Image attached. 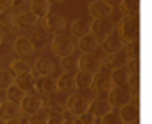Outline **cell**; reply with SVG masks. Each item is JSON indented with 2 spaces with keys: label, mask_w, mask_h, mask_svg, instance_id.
<instances>
[{
  "label": "cell",
  "mask_w": 152,
  "mask_h": 124,
  "mask_svg": "<svg viewBox=\"0 0 152 124\" xmlns=\"http://www.w3.org/2000/svg\"><path fill=\"white\" fill-rule=\"evenodd\" d=\"M50 47H52V52H54L57 58L70 56V54L75 52V49H77L75 40H73L70 34H64V32L54 34V36L50 38Z\"/></svg>",
  "instance_id": "obj_1"
},
{
  "label": "cell",
  "mask_w": 152,
  "mask_h": 124,
  "mask_svg": "<svg viewBox=\"0 0 152 124\" xmlns=\"http://www.w3.org/2000/svg\"><path fill=\"white\" fill-rule=\"evenodd\" d=\"M125 69L129 74H140V59H129Z\"/></svg>",
  "instance_id": "obj_39"
},
{
  "label": "cell",
  "mask_w": 152,
  "mask_h": 124,
  "mask_svg": "<svg viewBox=\"0 0 152 124\" xmlns=\"http://www.w3.org/2000/svg\"><path fill=\"white\" fill-rule=\"evenodd\" d=\"M23 94H25V92H23L22 88H18V86L13 83L11 86L6 88V101H11V103H16V104H18V103L22 101Z\"/></svg>",
  "instance_id": "obj_33"
},
{
  "label": "cell",
  "mask_w": 152,
  "mask_h": 124,
  "mask_svg": "<svg viewBox=\"0 0 152 124\" xmlns=\"http://www.w3.org/2000/svg\"><path fill=\"white\" fill-rule=\"evenodd\" d=\"M9 70H11L15 76H18V74H23V72H31V65L27 63L23 58H18V59H13V61H11Z\"/></svg>",
  "instance_id": "obj_32"
},
{
  "label": "cell",
  "mask_w": 152,
  "mask_h": 124,
  "mask_svg": "<svg viewBox=\"0 0 152 124\" xmlns=\"http://www.w3.org/2000/svg\"><path fill=\"white\" fill-rule=\"evenodd\" d=\"M93 124H100V119H99V117H95V120H93Z\"/></svg>",
  "instance_id": "obj_50"
},
{
  "label": "cell",
  "mask_w": 152,
  "mask_h": 124,
  "mask_svg": "<svg viewBox=\"0 0 152 124\" xmlns=\"http://www.w3.org/2000/svg\"><path fill=\"white\" fill-rule=\"evenodd\" d=\"M15 83V74L11 70L0 69V90H6L7 86H11Z\"/></svg>",
  "instance_id": "obj_34"
},
{
  "label": "cell",
  "mask_w": 152,
  "mask_h": 124,
  "mask_svg": "<svg viewBox=\"0 0 152 124\" xmlns=\"http://www.w3.org/2000/svg\"><path fill=\"white\" fill-rule=\"evenodd\" d=\"M41 110H43L48 117H61V113L64 111V104H63L61 101L43 99V103H41Z\"/></svg>",
  "instance_id": "obj_24"
},
{
  "label": "cell",
  "mask_w": 152,
  "mask_h": 124,
  "mask_svg": "<svg viewBox=\"0 0 152 124\" xmlns=\"http://www.w3.org/2000/svg\"><path fill=\"white\" fill-rule=\"evenodd\" d=\"M43 27L50 32V34H59V32H64L66 29V18L63 13H57V11H48L47 16L43 18Z\"/></svg>",
  "instance_id": "obj_5"
},
{
  "label": "cell",
  "mask_w": 152,
  "mask_h": 124,
  "mask_svg": "<svg viewBox=\"0 0 152 124\" xmlns=\"http://www.w3.org/2000/svg\"><path fill=\"white\" fill-rule=\"evenodd\" d=\"M61 67H63L64 72H70V74L77 72V70H79V58H75L73 54L61 58Z\"/></svg>",
  "instance_id": "obj_30"
},
{
  "label": "cell",
  "mask_w": 152,
  "mask_h": 124,
  "mask_svg": "<svg viewBox=\"0 0 152 124\" xmlns=\"http://www.w3.org/2000/svg\"><path fill=\"white\" fill-rule=\"evenodd\" d=\"M0 103H2V99H0Z\"/></svg>",
  "instance_id": "obj_53"
},
{
  "label": "cell",
  "mask_w": 152,
  "mask_h": 124,
  "mask_svg": "<svg viewBox=\"0 0 152 124\" xmlns=\"http://www.w3.org/2000/svg\"><path fill=\"white\" fill-rule=\"evenodd\" d=\"M11 52H13V43H9L6 40L0 41V56H9Z\"/></svg>",
  "instance_id": "obj_40"
},
{
  "label": "cell",
  "mask_w": 152,
  "mask_h": 124,
  "mask_svg": "<svg viewBox=\"0 0 152 124\" xmlns=\"http://www.w3.org/2000/svg\"><path fill=\"white\" fill-rule=\"evenodd\" d=\"M25 0H13V7H22Z\"/></svg>",
  "instance_id": "obj_47"
},
{
  "label": "cell",
  "mask_w": 152,
  "mask_h": 124,
  "mask_svg": "<svg viewBox=\"0 0 152 124\" xmlns=\"http://www.w3.org/2000/svg\"><path fill=\"white\" fill-rule=\"evenodd\" d=\"M116 27V24L109 18V16H106V18H95V20H91V32L100 40V38H104L106 34H109L113 29Z\"/></svg>",
  "instance_id": "obj_12"
},
{
  "label": "cell",
  "mask_w": 152,
  "mask_h": 124,
  "mask_svg": "<svg viewBox=\"0 0 152 124\" xmlns=\"http://www.w3.org/2000/svg\"><path fill=\"white\" fill-rule=\"evenodd\" d=\"M93 120H95V117L90 111H84L83 115H79V122L81 124H93Z\"/></svg>",
  "instance_id": "obj_41"
},
{
  "label": "cell",
  "mask_w": 152,
  "mask_h": 124,
  "mask_svg": "<svg viewBox=\"0 0 152 124\" xmlns=\"http://www.w3.org/2000/svg\"><path fill=\"white\" fill-rule=\"evenodd\" d=\"M38 24V18L31 13V11H18V13H13V27L16 31H27V29H34Z\"/></svg>",
  "instance_id": "obj_9"
},
{
  "label": "cell",
  "mask_w": 152,
  "mask_h": 124,
  "mask_svg": "<svg viewBox=\"0 0 152 124\" xmlns=\"http://www.w3.org/2000/svg\"><path fill=\"white\" fill-rule=\"evenodd\" d=\"M116 29L124 36L125 41L138 40L140 38V18L138 16H122L118 25H116Z\"/></svg>",
  "instance_id": "obj_3"
},
{
  "label": "cell",
  "mask_w": 152,
  "mask_h": 124,
  "mask_svg": "<svg viewBox=\"0 0 152 124\" xmlns=\"http://www.w3.org/2000/svg\"><path fill=\"white\" fill-rule=\"evenodd\" d=\"M47 120H48V115L43 110H38L36 113L29 115V124H47Z\"/></svg>",
  "instance_id": "obj_36"
},
{
  "label": "cell",
  "mask_w": 152,
  "mask_h": 124,
  "mask_svg": "<svg viewBox=\"0 0 152 124\" xmlns=\"http://www.w3.org/2000/svg\"><path fill=\"white\" fill-rule=\"evenodd\" d=\"M75 45L81 49V52H95V50L99 49V45H100V40H99L93 32H88V34L77 38Z\"/></svg>",
  "instance_id": "obj_16"
},
{
  "label": "cell",
  "mask_w": 152,
  "mask_h": 124,
  "mask_svg": "<svg viewBox=\"0 0 152 124\" xmlns=\"http://www.w3.org/2000/svg\"><path fill=\"white\" fill-rule=\"evenodd\" d=\"M56 70V63L50 59V58H45V56H39L32 61L31 65V74L38 79V78H45V76H52Z\"/></svg>",
  "instance_id": "obj_6"
},
{
  "label": "cell",
  "mask_w": 152,
  "mask_h": 124,
  "mask_svg": "<svg viewBox=\"0 0 152 124\" xmlns=\"http://www.w3.org/2000/svg\"><path fill=\"white\" fill-rule=\"evenodd\" d=\"M72 38H81L88 32H91V18H75L70 25Z\"/></svg>",
  "instance_id": "obj_18"
},
{
  "label": "cell",
  "mask_w": 152,
  "mask_h": 124,
  "mask_svg": "<svg viewBox=\"0 0 152 124\" xmlns=\"http://www.w3.org/2000/svg\"><path fill=\"white\" fill-rule=\"evenodd\" d=\"M120 119L127 124V122H132V120H140V104L138 103H127L124 106H120V111H118Z\"/></svg>",
  "instance_id": "obj_17"
},
{
  "label": "cell",
  "mask_w": 152,
  "mask_h": 124,
  "mask_svg": "<svg viewBox=\"0 0 152 124\" xmlns=\"http://www.w3.org/2000/svg\"><path fill=\"white\" fill-rule=\"evenodd\" d=\"M125 56L129 59H140V38L138 40H129L125 41Z\"/></svg>",
  "instance_id": "obj_31"
},
{
  "label": "cell",
  "mask_w": 152,
  "mask_h": 124,
  "mask_svg": "<svg viewBox=\"0 0 152 124\" xmlns=\"http://www.w3.org/2000/svg\"><path fill=\"white\" fill-rule=\"evenodd\" d=\"M56 86H57V92H63V94H72L77 90L75 88V81H73V74H70V72L61 74L56 79Z\"/></svg>",
  "instance_id": "obj_22"
},
{
  "label": "cell",
  "mask_w": 152,
  "mask_h": 124,
  "mask_svg": "<svg viewBox=\"0 0 152 124\" xmlns=\"http://www.w3.org/2000/svg\"><path fill=\"white\" fill-rule=\"evenodd\" d=\"M127 65V56H125V50L120 49L113 54H106L102 56V67L113 70V69H118V67H125Z\"/></svg>",
  "instance_id": "obj_13"
},
{
  "label": "cell",
  "mask_w": 152,
  "mask_h": 124,
  "mask_svg": "<svg viewBox=\"0 0 152 124\" xmlns=\"http://www.w3.org/2000/svg\"><path fill=\"white\" fill-rule=\"evenodd\" d=\"M0 25H2V27H9V25H13V11H11V9L0 11Z\"/></svg>",
  "instance_id": "obj_38"
},
{
  "label": "cell",
  "mask_w": 152,
  "mask_h": 124,
  "mask_svg": "<svg viewBox=\"0 0 152 124\" xmlns=\"http://www.w3.org/2000/svg\"><path fill=\"white\" fill-rule=\"evenodd\" d=\"M90 103H91V97H90V95H86V94H83V92H72V94H68V99H66L64 108H66L68 111H72L73 115L79 117V115H83L84 111H88Z\"/></svg>",
  "instance_id": "obj_2"
},
{
  "label": "cell",
  "mask_w": 152,
  "mask_h": 124,
  "mask_svg": "<svg viewBox=\"0 0 152 124\" xmlns=\"http://www.w3.org/2000/svg\"><path fill=\"white\" fill-rule=\"evenodd\" d=\"M104 4H107L111 9H115V7H120V4H122V0H102Z\"/></svg>",
  "instance_id": "obj_43"
},
{
  "label": "cell",
  "mask_w": 152,
  "mask_h": 124,
  "mask_svg": "<svg viewBox=\"0 0 152 124\" xmlns=\"http://www.w3.org/2000/svg\"><path fill=\"white\" fill-rule=\"evenodd\" d=\"M100 124H124V120L120 119V115L116 111H107L106 115L100 117Z\"/></svg>",
  "instance_id": "obj_35"
},
{
  "label": "cell",
  "mask_w": 152,
  "mask_h": 124,
  "mask_svg": "<svg viewBox=\"0 0 152 124\" xmlns=\"http://www.w3.org/2000/svg\"><path fill=\"white\" fill-rule=\"evenodd\" d=\"M34 81H36V78H34L31 72H23V74L15 76V85H16L18 88H22L25 94L34 90Z\"/></svg>",
  "instance_id": "obj_26"
},
{
  "label": "cell",
  "mask_w": 152,
  "mask_h": 124,
  "mask_svg": "<svg viewBox=\"0 0 152 124\" xmlns=\"http://www.w3.org/2000/svg\"><path fill=\"white\" fill-rule=\"evenodd\" d=\"M13 9V0H0V11Z\"/></svg>",
  "instance_id": "obj_42"
},
{
  "label": "cell",
  "mask_w": 152,
  "mask_h": 124,
  "mask_svg": "<svg viewBox=\"0 0 152 124\" xmlns=\"http://www.w3.org/2000/svg\"><path fill=\"white\" fill-rule=\"evenodd\" d=\"M111 11L113 9L107 4H104L102 0H91L90 6H88V13H90L91 20H95V18H106V16L111 15Z\"/></svg>",
  "instance_id": "obj_19"
},
{
  "label": "cell",
  "mask_w": 152,
  "mask_h": 124,
  "mask_svg": "<svg viewBox=\"0 0 152 124\" xmlns=\"http://www.w3.org/2000/svg\"><path fill=\"white\" fill-rule=\"evenodd\" d=\"M109 78H111V83L113 85H127L129 72H127L125 67H118V69H113L109 72Z\"/></svg>",
  "instance_id": "obj_29"
},
{
  "label": "cell",
  "mask_w": 152,
  "mask_h": 124,
  "mask_svg": "<svg viewBox=\"0 0 152 124\" xmlns=\"http://www.w3.org/2000/svg\"><path fill=\"white\" fill-rule=\"evenodd\" d=\"M4 124H18V119H11V120H4Z\"/></svg>",
  "instance_id": "obj_48"
},
{
  "label": "cell",
  "mask_w": 152,
  "mask_h": 124,
  "mask_svg": "<svg viewBox=\"0 0 152 124\" xmlns=\"http://www.w3.org/2000/svg\"><path fill=\"white\" fill-rule=\"evenodd\" d=\"M34 90H38L39 95H52L57 92L56 86V78L54 76H45V78H38L34 81Z\"/></svg>",
  "instance_id": "obj_14"
},
{
  "label": "cell",
  "mask_w": 152,
  "mask_h": 124,
  "mask_svg": "<svg viewBox=\"0 0 152 124\" xmlns=\"http://www.w3.org/2000/svg\"><path fill=\"white\" fill-rule=\"evenodd\" d=\"M120 9H122V15H125V16H138L140 0H122Z\"/></svg>",
  "instance_id": "obj_28"
},
{
  "label": "cell",
  "mask_w": 152,
  "mask_h": 124,
  "mask_svg": "<svg viewBox=\"0 0 152 124\" xmlns=\"http://www.w3.org/2000/svg\"><path fill=\"white\" fill-rule=\"evenodd\" d=\"M132 92L127 88V85H113L107 90V101L113 108H120L127 103H131Z\"/></svg>",
  "instance_id": "obj_4"
},
{
  "label": "cell",
  "mask_w": 152,
  "mask_h": 124,
  "mask_svg": "<svg viewBox=\"0 0 152 124\" xmlns=\"http://www.w3.org/2000/svg\"><path fill=\"white\" fill-rule=\"evenodd\" d=\"M100 45H102V49H104V52H106V54H113V52H116V50L124 49L125 40H124V36L118 32V29L115 27L109 34H106V36L102 38Z\"/></svg>",
  "instance_id": "obj_7"
},
{
  "label": "cell",
  "mask_w": 152,
  "mask_h": 124,
  "mask_svg": "<svg viewBox=\"0 0 152 124\" xmlns=\"http://www.w3.org/2000/svg\"><path fill=\"white\" fill-rule=\"evenodd\" d=\"M2 40H4V34H2V32H0V41H2Z\"/></svg>",
  "instance_id": "obj_52"
},
{
  "label": "cell",
  "mask_w": 152,
  "mask_h": 124,
  "mask_svg": "<svg viewBox=\"0 0 152 124\" xmlns=\"http://www.w3.org/2000/svg\"><path fill=\"white\" fill-rule=\"evenodd\" d=\"M41 103H43V97H41L39 94L27 92V94H23V97H22V101L18 103V106H20L22 113L32 115V113H36L38 110H41Z\"/></svg>",
  "instance_id": "obj_10"
},
{
  "label": "cell",
  "mask_w": 152,
  "mask_h": 124,
  "mask_svg": "<svg viewBox=\"0 0 152 124\" xmlns=\"http://www.w3.org/2000/svg\"><path fill=\"white\" fill-rule=\"evenodd\" d=\"M47 2H48V4H61L63 0H47Z\"/></svg>",
  "instance_id": "obj_49"
},
{
  "label": "cell",
  "mask_w": 152,
  "mask_h": 124,
  "mask_svg": "<svg viewBox=\"0 0 152 124\" xmlns=\"http://www.w3.org/2000/svg\"><path fill=\"white\" fill-rule=\"evenodd\" d=\"M61 122H63L61 117H48V120H47V124H61Z\"/></svg>",
  "instance_id": "obj_44"
},
{
  "label": "cell",
  "mask_w": 152,
  "mask_h": 124,
  "mask_svg": "<svg viewBox=\"0 0 152 124\" xmlns=\"http://www.w3.org/2000/svg\"><path fill=\"white\" fill-rule=\"evenodd\" d=\"M91 78H93V74H90V72H84V70H77L73 74V81H75V88L77 90H86V88H90V85H91Z\"/></svg>",
  "instance_id": "obj_27"
},
{
  "label": "cell",
  "mask_w": 152,
  "mask_h": 124,
  "mask_svg": "<svg viewBox=\"0 0 152 124\" xmlns=\"http://www.w3.org/2000/svg\"><path fill=\"white\" fill-rule=\"evenodd\" d=\"M13 50L18 54V56H22V58H27V56H32L34 54V47H32V41H31V38L29 36H18L16 40H15V43H13Z\"/></svg>",
  "instance_id": "obj_15"
},
{
  "label": "cell",
  "mask_w": 152,
  "mask_h": 124,
  "mask_svg": "<svg viewBox=\"0 0 152 124\" xmlns=\"http://www.w3.org/2000/svg\"><path fill=\"white\" fill-rule=\"evenodd\" d=\"M113 110V106L109 104V101L107 99H95V101H91L90 103V108H88V111L93 115V117H102V115H106L107 111H111Z\"/></svg>",
  "instance_id": "obj_23"
},
{
  "label": "cell",
  "mask_w": 152,
  "mask_h": 124,
  "mask_svg": "<svg viewBox=\"0 0 152 124\" xmlns=\"http://www.w3.org/2000/svg\"><path fill=\"white\" fill-rule=\"evenodd\" d=\"M18 124H29V115H23V113H22V115L18 117Z\"/></svg>",
  "instance_id": "obj_45"
},
{
  "label": "cell",
  "mask_w": 152,
  "mask_h": 124,
  "mask_svg": "<svg viewBox=\"0 0 152 124\" xmlns=\"http://www.w3.org/2000/svg\"><path fill=\"white\" fill-rule=\"evenodd\" d=\"M113 86L111 83V78H109V72H95L93 78H91V85L90 88L95 92V94H107V90Z\"/></svg>",
  "instance_id": "obj_11"
},
{
  "label": "cell",
  "mask_w": 152,
  "mask_h": 124,
  "mask_svg": "<svg viewBox=\"0 0 152 124\" xmlns=\"http://www.w3.org/2000/svg\"><path fill=\"white\" fill-rule=\"evenodd\" d=\"M102 69V58L95 56V52H83L79 56V70L95 74Z\"/></svg>",
  "instance_id": "obj_8"
},
{
  "label": "cell",
  "mask_w": 152,
  "mask_h": 124,
  "mask_svg": "<svg viewBox=\"0 0 152 124\" xmlns=\"http://www.w3.org/2000/svg\"><path fill=\"white\" fill-rule=\"evenodd\" d=\"M127 88H129L132 94H140V74H129Z\"/></svg>",
  "instance_id": "obj_37"
},
{
  "label": "cell",
  "mask_w": 152,
  "mask_h": 124,
  "mask_svg": "<svg viewBox=\"0 0 152 124\" xmlns=\"http://www.w3.org/2000/svg\"><path fill=\"white\" fill-rule=\"evenodd\" d=\"M31 41H32V47L34 49H45L48 43H50V32L45 29V27H38L32 31V36H29Z\"/></svg>",
  "instance_id": "obj_21"
},
{
  "label": "cell",
  "mask_w": 152,
  "mask_h": 124,
  "mask_svg": "<svg viewBox=\"0 0 152 124\" xmlns=\"http://www.w3.org/2000/svg\"><path fill=\"white\" fill-rule=\"evenodd\" d=\"M22 115V110L16 103L11 101H2L0 103V119L2 120H11V119H18Z\"/></svg>",
  "instance_id": "obj_20"
},
{
  "label": "cell",
  "mask_w": 152,
  "mask_h": 124,
  "mask_svg": "<svg viewBox=\"0 0 152 124\" xmlns=\"http://www.w3.org/2000/svg\"><path fill=\"white\" fill-rule=\"evenodd\" d=\"M127 124H140V120H132V122H127Z\"/></svg>",
  "instance_id": "obj_51"
},
{
  "label": "cell",
  "mask_w": 152,
  "mask_h": 124,
  "mask_svg": "<svg viewBox=\"0 0 152 124\" xmlns=\"http://www.w3.org/2000/svg\"><path fill=\"white\" fill-rule=\"evenodd\" d=\"M61 124H81V122H79V117H77V119H73V120H64V119H63Z\"/></svg>",
  "instance_id": "obj_46"
},
{
  "label": "cell",
  "mask_w": 152,
  "mask_h": 124,
  "mask_svg": "<svg viewBox=\"0 0 152 124\" xmlns=\"http://www.w3.org/2000/svg\"><path fill=\"white\" fill-rule=\"evenodd\" d=\"M29 11H31L38 20H43V18L47 16V13L50 11V4L47 2V0H31Z\"/></svg>",
  "instance_id": "obj_25"
}]
</instances>
